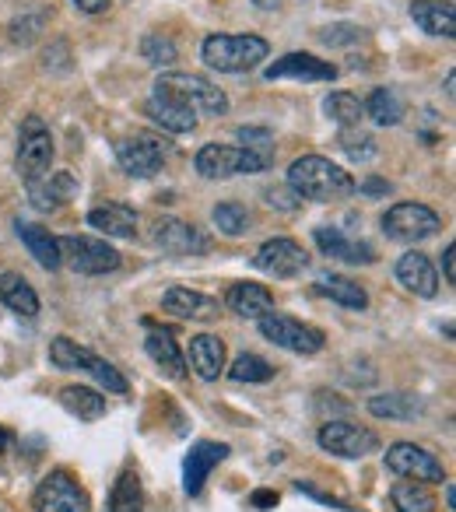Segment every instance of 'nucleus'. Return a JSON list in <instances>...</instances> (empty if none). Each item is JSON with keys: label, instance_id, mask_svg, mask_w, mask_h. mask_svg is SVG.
<instances>
[{"label": "nucleus", "instance_id": "f03ea898", "mask_svg": "<svg viewBox=\"0 0 456 512\" xmlns=\"http://www.w3.org/2000/svg\"><path fill=\"white\" fill-rule=\"evenodd\" d=\"M271 46L260 36H207L200 46V57L211 71L221 74H243L253 71L260 60H267Z\"/></svg>", "mask_w": 456, "mask_h": 512}, {"label": "nucleus", "instance_id": "f3484780", "mask_svg": "<svg viewBox=\"0 0 456 512\" xmlns=\"http://www.w3.org/2000/svg\"><path fill=\"white\" fill-rule=\"evenodd\" d=\"M397 281L407 292L421 295V299H435L439 295V274H435L432 260L425 253H418V249H411V253H404L397 260Z\"/></svg>", "mask_w": 456, "mask_h": 512}, {"label": "nucleus", "instance_id": "1a4fd4ad", "mask_svg": "<svg viewBox=\"0 0 456 512\" xmlns=\"http://www.w3.org/2000/svg\"><path fill=\"white\" fill-rule=\"evenodd\" d=\"M260 334L271 344H278V348L292 351V355H316V351H323L320 330L302 320H292V316H281V313H267L264 320H260Z\"/></svg>", "mask_w": 456, "mask_h": 512}, {"label": "nucleus", "instance_id": "8fccbe9b", "mask_svg": "<svg viewBox=\"0 0 456 512\" xmlns=\"http://www.w3.org/2000/svg\"><path fill=\"white\" fill-rule=\"evenodd\" d=\"M253 4H257V8H264V11H274L281 4V0H253Z\"/></svg>", "mask_w": 456, "mask_h": 512}, {"label": "nucleus", "instance_id": "72a5a7b5", "mask_svg": "<svg viewBox=\"0 0 456 512\" xmlns=\"http://www.w3.org/2000/svg\"><path fill=\"white\" fill-rule=\"evenodd\" d=\"M362 109L379 123V127H397L400 116H404V102H400V95L393 92V88H376Z\"/></svg>", "mask_w": 456, "mask_h": 512}, {"label": "nucleus", "instance_id": "58836bf2", "mask_svg": "<svg viewBox=\"0 0 456 512\" xmlns=\"http://www.w3.org/2000/svg\"><path fill=\"white\" fill-rule=\"evenodd\" d=\"M141 57L155 67H172L176 64V43H172L169 36L151 32V36H144V43H141Z\"/></svg>", "mask_w": 456, "mask_h": 512}, {"label": "nucleus", "instance_id": "4468645a", "mask_svg": "<svg viewBox=\"0 0 456 512\" xmlns=\"http://www.w3.org/2000/svg\"><path fill=\"white\" fill-rule=\"evenodd\" d=\"M253 264L271 278H295L309 267V253L295 239H267L253 256Z\"/></svg>", "mask_w": 456, "mask_h": 512}, {"label": "nucleus", "instance_id": "423d86ee", "mask_svg": "<svg viewBox=\"0 0 456 512\" xmlns=\"http://www.w3.org/2000/svg\"><path fill=\"white\" fill-rule=\"evenodd\" d=\"M60 242V256L64 264H71L74 274H88V278H99L120 267V253L109 246L106 239H92V235H64Z\"/></svg>", "mask_w": 456, "mask_h": 512}, {"label": "nucleus", "instance_id": "c03bdc74", "mask_svg": "<svg viewBox=\"0 0 456 512\" xmlns=\"http://www.w3.org/2000/svg\"><path fill=\"white\" fill-rule=\"evenodd\" d=\"M299 491H306L309 498H316V502H323V505H330V509H337V512H358L355 505H348V502H341V498H330L327 491H320V488H313L309 481H299Z\"/></svg>", "mask_w": 456, "mask_h": 512}, {"label": "nucleus", "instance_id": "a878e982", "mask_svg": "<svg viewBox=\"0 0 456 512\" xmlns=\"http://www.w3.org/2000/svg\"><path fill=\"white\" fill-rule=\"evenodd\" d=\"M88 225L99 228L102 235H113V239H134L137 235V214L127 204H102L88 211Z\"/></svg>", "mask_w": 456, "mask_h": 512}, {"label": "nucleus", "instance_id": "79ce46f5", "mask_svg": "<svg viewBox=\"0 0 456 512\" xmlns=\"http://www.w3.org/2000/svg\"><path fill=\"white\" fill-rule=\"evenodd\" d=\"M341 148L348 151L351 158H369V155H376V148H372V137L369 134H344L341 137Z\"/></svg>", "mask_w": 456, "mask_h": 512}, {"label": "nucleus", "instance_id": "2f4dec72", "mask_svg": "<svg viewBox=\"0 0 456 512\" xmlns=\"http://www.w3.org/2000/svg\"><path fill=\"white\" fill-rule=\"evenodd\" d=\"M369 411L376 414V418L411 421V418H418L425 407H421V400L411 397V393H379V397L369 400Z\"/></svg>", "mask_w": 456, "mask_h": 512}, {"label": "nucleus", "instance_id": "f704fd0d", "mask_svg": "<svg viewBox=\"0 0 456 512\" xmlns=\"http://www.w3.org/2000/svg\"><path fill=\"white\" fill-rule=\"evenodd\" d=\"M50 362L57 365V369H64V372H85L88 362H92V351L81 348V344L71 341V337H53Z\"/></svg>", "mask_w": 456, "mask_h": 512}, {"label": "nucleus", "instance_id": "4be33fe9", "mask_svg": "<svg viewBox=\"0 0 456 512\" xmlns=\"http://www.w3.org/2000/svg\"><path fill=\"white\" fill-rule=\"evenodd\" d=\"M411 18L428 36H442V39L456 36V8L449 0H414Z\"/></svg>", "mask_w": 456, "mask_h": 512}, {"label": "nucleus", "instance_id": "3c124183", "mask_svg": "<svg viewBox=\"0 0 456 512\" xmlns=\"http://www.w3.org/2000/svg\"><path fill=\"white\" fill-rule=\"evenodd\" d=\"M446 505H449V509L456 505V488H453V484H446Z\"/></svg>", "mask_w": 456, "mask_h": 512}, {"label": "nucleus", "instance_id": "de8ad7c7", "mask_svg": "<svg viewBox=\"0 0 456 512\" xmlns=\"http://www.w3.org/2000/svg\"><path fill=\"white\" fill-rule=\"evenodd\" d=\"M453 256H456V246L449 242L446 253H442V271H446V281H449V285L456 281V264H453Z\"/></svg>", "mask_w": 456, "mask_h": 512}, {"label": "nucleus", "instance_id": "f8f14e48", "mask_svg": "<svg viewBox=\"0 0 456 512\" xmlns=\"http://www.w3.org/2000/svg\"><path fill=\"white\" fill-rule=\"evenodd\" d=\"M116 162L127 176H137V179H148L155 172H162V162H165V148L158 137L151 134H134V137H123L116 141Z\"/></svg>", "mask_w": 456, "mask_h": 512}, {"label": "nucleus", "instance_id": "412c9836", "mask_svg": "<svg viewBox=\"0 0 456 512\" xmlns=\"http://www.w3.org/2000/svg\"><path fill=\"white\" fill-rule=\"evenodd\" d=\"M162 309L179 320H214L218 316V299L204 292H193V288H169L162 295Z\"/></svg>", "mask_w": 456, "mask_h": 512}, {"label": "nucleus", "instance_id": "bb28decb", "mask_svg": "<svg viewBox=\"0 0 456 512\" xmlns=\"http://www.w3.org/2000/svg\"><path fill=\"white\" fill-rule=\"evenodd\" d=\"M0 302H4L11 313L22 316V320H36V316H39L36 288H32L29 281H25L22 274H15V271L0 274Z\"/></svg>", "mask_w": 456, "mask_h": 512}, {"label": "nucleus", "instance_id": "20e7f679", "mask_svg": "<svg viewBox=\"0 0 456 512\" xmlns=\"http://www.w3.org/2000/svg\"><path fill=\"white\" fill-rule=\"evenodd\" d=\"M53 165V134L43 116H25L18 130V172L25 183H39L50 176Z\"/></svg>", "mask_w": 456, "mask_h": 512}, {"label": "nucleus", "instance_id": "09e8293b", "mask_svg": "<svg viewBox=\"0 0 456 512\" xmlns=\"http://www.w3.org/2000/svg\"><path fill=\"white\" fill-rule=\"evenodd\" d=\"M390 190V186L383 183V179H369V183H365V193H386Z\"/></svg>", "mask_w": 456, "mask_h": 512}, {"label": "nucleus", "instance_id": "a211bd4d", "mask_svg": "<svg viewBox=\"0 0 456 512\" xmlns=\"http://www.w3.org/2000/svg\"><path fill=\"white\" fill-rule=\"evenodd\" d=\"M313 239L323 253L334 256V260H344V264H372V260H376V249H372L369 242L348 239L341 228L320 225V228H313Z\"/></svg>", "mask_w": 456, "mask_h": 512}, {"label": "nucleus", "instance_id": "9d476101", "mask_svg": "<svg viewBox=\"0 0 456 512\" xmlns=\"http://www.w3.org/2000/svg\"><path fill=\"white\" fill-rule=\"evenodd\" d=\"M386 467H390L393 474L407 477V481H421V484L446 481V470H442L439 456L414 446V442H393V446L386 449Z\"/></svg>", "mask_w": 456, "mask_h": 512}, {"label": "nucleus", "instance_id": "2eb2a0df", "mask_svg": "<svg viewBox=\"0 0 456 512\" xmlns=\"http://www.w3.org/2000/svg\"><path fill=\"white\" fill-rule=\"evenodd\" d=\"M281 78H295V81H334L337 67L330 60H320L313 53H285L281 60H274L267 67V81H281Z\"/></svg>", "mask_w": 456, "mask_h": 512}, {"label": "nucleus", "instance_id": "5701e85b", "mask_svg": "<svg viewBox=\"0 0 456 512\" xmlns=\"http://www.w3.org/2000/svg\"><path fill=\"white\" fill-rule=\"evenodd\" d=\"M144 351H148V358L165 372V376H172V379L186 376V358H183V351H179L176 337H172L169 330H158V327H151V323H148Z\"/></svg>", "mask_w": 456, "mask_h": 512}, {"label": "nucleus", "instance_id": "0eeeda50", "mask_svg": "<svg viewBox=\"0 0 456 512\" xmlns=\"http://www.w3.org/2000/svg\"><path fill=\"white\" fill-rule=\"evenodd\" d=\"M36 512H92V498L67 470H50L32 495Z\"/></svg>", "mask_w": 456, "mask_h": 512}, {"label": "nucleus", "instance_id": "7ed1b4c3", "mask_svg": "<svg viewBox=\"0 0 456 512\" xmlns=\"http://www.w3.org/2000/svg\"><path fill=\"white\" fill-rule=\"evenodd\" d=\"M155 88L172 95V99H179L183 106H190L193 113H204V116L228 113V95L218 85H211L207 78H200V74H183V71L162 74L155 81Z\"/></svg>", "mask_w": 456, "mask_h": 512}, {"label": "nucleus", "instance_id": "ea45409f", "mask_svg": "<svg viewBox=\"0 0 456 512\" xmlns=\"http://www.w3.org/2000/svg\"><path fill=\"white\" fill-rule=\"evenodd\" d=\"M95 379H99V386H106V393H127V379H123V372L116 369L113 362H106V358L92 355V362H88V369Z\"/></svg>", "mask_w": 456, "mask_h": 512}, {"label": "nucleus", "instance_id": "c756f323", "mask_svg": "<svg viewBox=\"0 0 456 512\" xmlns=\"http://www.w3.org/2000/svg\"><path fill=\"white\" fill-rule=\"evenodd\" d=\"M106 512H144V488L134 470H123V474L116 477L113 491H109Z\"/></svg>", "mask_w": 456, "mask_h": 512}, {"label": "nucleus", "instance_id": "f257e3e1", "mask_svg": "<svg viewBox=\"0 0 456 512\" xmlns=\"http://www.w3.org/2000/svg\"><path fill=\"white\" fill-rule=\"evenodd\" d=\"M288 186L295 190V197H306V200H344L355 193V179L351 172H344L341 165H334L330 158L323 155H302L292 162L288 169Z\"/></svg>", "mask_w": 456, "mask_h": 512}, {"label": "nucleus", "instance_id": "cd10ccee", "mask_svg": "<svg viewBox=\"0 0 456 512\" xmlns=\"http://www.w3.org/2000/svg\"><path fill=\"white\" fill-rule=\"evenodd\" d=\"M316 292L327 295L330 302H337V306H344V309H358V313L369 306L365 288L358 285V281L344 278V274H323V278L316 281Z\"/></svg>", "mask_w": 456, "mask_h": 512}, {"label": "nucleus", "instance_id": "603ef678", "mask_svg": "<svg viewBox=\"0 0 456 512\" xmlns=\"http://www.w3.org/2000/svg\"><path fill=\"white\" fill-rule=\"evenodd\" d=\"M4 446H8V432L0 428V453H4Z\"/></svg>", "mask_w": 456, "mask_h": 512}, {"label": "nucleus", "instance_id": "4c0bfd02", "mask_svg": "<svg viewBox=\"0 0 456 512\" xmlns=\"http://www.w3.org/2000/svg\"><path fill=\"white\" fill-rule=\"evenodd\" d=\"M211 218H214V228H218L221 235H243L246 228H250V211H246L243 204H236V200L218 204L211 211Z\"/></svg>", "mask_w": 456, "mask_h": 512}, {"label": "nucleus", "instance_id": "aec40b11", "mask_svg": "<svg viewBox=\"0 0 456 512\" xmlns=\"http://www.w3.org/2000/svg\"><path fill=\"white\" fill-rule=\"evenodd\" d=\"M144 113H148L158 127L169 130V134H190V130L197 127V113H193L190 106H183L179 99H172V95L158 92V88L148 99V106H144Z\"/></svg>", "mask_w": 456, "mask_h": 512}, {"label": "nucleus", "instance_id": "6e6552de", "mask_svg": "<svg viewBox=\"0 0 456 512\" xmlns=\"http://www.w3.org/2000/svg\"><path fill=\"white\" fill-rule=\"evenodd\" d=\"M442 228V218L425 204H393L390 211L383 214V232L397 242H425L432 239L435 232Z\"/></svg>", "mask_w": 456, "mask_h": 512}, {"label": "nucleus", "instance_id": "393cba45", "mask_svg": "<svg viewBox=\"0 0 456 512\" xmlns=\"http://www.w3.org/2000/svg\"><path fill=\"white\" fill-rule=\"evenodd\" d=\"M190 369L197 372L204 383H214V379L225 372V344L214 334H197L190 337Z\"/></svg>", "mask_w": 456, "mask_h": 512}, {"label": "nucleus", "instance_id": "dca6fc26", "mask_svg": "<svg viewBox=\"0 0 456 512\" xmlns=\"http://www.w3.org/2000/svg\"><path fill=\"white\" fill-rule=\"evenodd\" d=\"M225 456H228L225 442H197V446H190V453H186V460H183V491L186 495H200V491H204V481L211 477V470L218 467Z\"/></svg>", "mask_w": 456, "mask_h": 512}, {"label": "nucleus", "instance_id": "e433bc0d", "mask_svg": "<svg viewBox=\"0 0 456 512\" xmlns=\"http://www.w3.org/2000/svg\"><path fill=\"white\" fill-rule=\"evenodd\" d=\"M228 379L232 383H267V379H274V365L260 355H239L228 369Z\"/></svg>", "mask_w": 456, "mask_h": 512}, {"label": "nucleus", "instance_id": "37998d69", "mask_svg": "<svg viewBox=\"0 0 456 512\" xmlns=\"http://www.w3.org/2000/svg\"><path fill=\"white\" fill-rule=\"evenodd\" d=\"M264 197H267V204L278 207V211H295V207H299V197H295L292 186H271Z\"/></svg>", "mask_w": 456, "mask_h": 512}, {"label": "nucleus", "instance_id": "9b49d317", "mask_svg": "<svg viewBox=\"0 0 456 512\" xmlns=\"http://www.w3.org/2000/svg\"><path fill=\"white\" fill-rule=\"evenodd\" d=\"M320 446L341 460H362L379 449V435L362 425H351V421H327L320 428Z\"/></svg>", "mask_w": 456, "mask_h": 512}, {"label": "nucleus", "instance_id": "a19ab883", "mask_svg": "<svg viewBox=\"0 0 456 512\" xmlns=\"http://www.w3.org/2000/svg\"><path fill=\"white\" fill-rule=\"evenodd\" d=\"M236 137H239V141H243L250 151H257V155L271 158V130H264V127H239V130H236Z\"/></svg>", "mask_w": 456, "mask_h": 512}, {"label": "nucleus", "instance_id": "ddd939ff", "mask_svg": "<svg viewBox=\"0 0 456 512\" xmlns=\"http://www.w3.org/2000/svg\"><path fill=\"white\" fill-rule=\"evenodd\" d=\"M151 239L169 256H200L211 249V235H207L204 228L190 225V221H179V218H158Z\"/></svg>", "mask_w": 456, "mask_h": 512}, {"label": "nucleus", "instance_id": "473e14b6", "mask_svg": "<svg viewBox=\"0 0 456 512\" xmlns=\"http://www.w3.org/2000/svg\"><path fill=\"white\" fill-rule=\"evenodd\" d=\"M390 502L397 512H435V495L421 481H400L393 484Z\"/></svg>", "mask_w": 456, "mask_h": 512}, {"label": "nucleus", "instance_id": "6ab92c4d", "mask_svg": "<svg viewBox=\"0 0 456 512\" xmlns=\"http://www.w3.org/2000/svg\"><path fill=\"white\" fill-rule=\"evenodd\" d=\"M15 232H18V239L25 242V249L36 256L39 267H46V271H60L64 256H60V242H57V235H50V228H43L39 221L18 218L15 221Z\"/></svg>", "mask_w": 456, "mask_h": 512}, {"label": "nucleus", "instance_id": "b1692460", "mask_svg": "<svg viewBox=\"0 0 456 512\" xmlns=\"http://www.w3.org/2000/svg\"><path fill=\"white\" fill-rule=\"evenodd\" d=\"M228 309L246 320H264L267 313H274V295L267 292L257 281H239V285L228 288Z\"/></svg>", "mask_w": 456, "mask_h": 512}, {"label": "nucleus", "instance_id": "c85d7f7f", "mask_svg": "<svg viewBox=\"0 0 456 512\" xmlns=\"http://www.w3.org/2000/svg\"><path fill=\"white\" fill-rule=\"evenodd\" d=\"M60 404L81 421H99L102 414H106V397L88 390V386H64V390H60Z\"/></svg>", "mask_w": 456, "mask_h": 512}, {"label": "nucleus", "instance_id": "a18cd8bd", "mask_svg": "<svg viewBox=\"0 0 456 512\" xmlns=\"http://www.w3.org/2000/svg\"><path fill=\"white\" fill-rule=\"evenodd\" d=\"M250 505L253 509H271V505H278V491H253Z\"/></svg>", "mask_w": 456, "mask_h": 512}, {"label": "nucleus", "instance_id": "49530a36", "mask_svg": "<svg viewBox=\"0 0 456 512\" xmlns=\"http://www.w3.org/2000/svg\"><path fill=\"white\" fill-rule=\"evenodd\" d=\"M74 8L85 11V15H102L109 8V0H74Z\"/></svg>", "mask_w": 456, "mask_h": 512}, {"label": "nucleus", "instance_id": "39448f33", "mask_svg": "<svg viewBox=\"0 0 456 512\" xmlns=\"http://www.w3.org/2000/svg\"><path fill=\"white\" fill-rule=\"evenodd\" d=\"M271 158L257 155L250 148H236V144H204L197 151V172L204 179H232V176H250V172H264Z\"/></svg>", "mask_w": 456, "mask_h": 512}, {"label": "nucleus", "instance_id": "c9c22d12", "mask_svg": "<svg viewBox=\"0 0 456 512\" xmlns=\"http://www.w3.org/2000/svg\"><path fill=\"white\" fill-rule=\"evenodd\" d=\"M323 113H327L334 123H341V127L351 130V127H358L365 109L351 92H334V95H327V102H323Z\"/></svg>", "mask_w": 456, "mask_h": 512}, {"label": "nucleus", "instance_id": "7c9ffc66", "mask_svg": "<svg viewBox=\"0 0 456 512\" xmlns=\"http://www.w3.org/2000/svg\"><path fill=\"white\" fill-rule=\"evenodd\" d=\"M71 190H74V179L67 176V172L46 176V179H39V183H29V197H32V204H36L39 211H57Z\"/></svg>", "mask_w": 456, "mask_h": 512}]
</instances>
